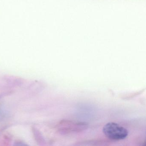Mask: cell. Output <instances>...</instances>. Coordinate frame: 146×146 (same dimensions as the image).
<instances>
[{
    "label": "cell",
    "instance_id": "1",
    "mask_svg": "<svg viewBox=\"0 0 146 146\" xmlns=\"http://www.w3.org/2000/svg\"><path fill=\"white\" fill-rule=\"evenodd\" d=\"M103 132L108 138L115 141L123 140L128 135V131L125 128L113 122L106 124L103 127Z\"/></svg>",
    "mask_w": 146,
    "mask_h": 146
}]
</instances>
